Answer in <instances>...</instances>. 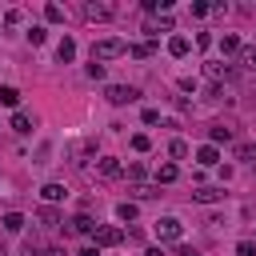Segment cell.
I'll use <instances>...</instances> for the list:
<instances>
[{"label": "cell", "instance_id": "1", "mask_svg": "<svg viewBox=\"0 0 256 256\" xmlns=\"http://www.w3.org/2000/svg\"><path fill=\"white\" fill-rule=\"evenodd\" d=\"M128 52V44L124 40H96L92 44V60L100 64V60H116V56H124Z\"/></svg>", "mask_w": 256, "mask_h": 256}, {"label": "cell", "instance_id": "2", "mask_svg": "<svg viewBox=\"0 0 256 256\" xmlns=\"http://www.w3.org/2000/svg\"><path fill=\"white\" fill-rule=\"evenodd\" d=\"M156 236H160V240H180V236H184V224H180L176 216H160V220H156Z\"/></svg>", "mask_w": 256, "mask_h": 256}, {"label": "cell", "instance_id": "3", "mask_svg": "<svg viewBox=\"0 0 256 256\" xmlns=\"http://www.w3.org/2000/svg\"><path fill=\"white\" fill-rule=\"evenodd\" d=\"M92 236H96V248H116V244H124V232L112 228V224H100Z\"/></svg>", "mask_w": 256, "mask_h": 256}, {"label": "cell", "instance_id": "4", "mask_svg": "<svg viewBox=\"0 0 256 256\" xmlns=\"http://www.w3.org/2000/svg\"><path fill=\"white\" fill-rule=\"evenodd\" d=\"M104 96H108V104H132V100H140V88H128V84H112Z\"/></svg>", "mask_w": 256, "mask_h": 256}, {"label": "cell", "instance_id": "5", "mask_svg": "<svg viewBox=\"0 0 256 256\" xmlns=\"http://www.w3.org/2000/svg\"><path fill=\"white\" fill-rule=\"evenodd\" d=\"M96 228H100V224H96V220H92V216H84V212H80V216H72V220H68V232H76V236H92V232H96Z\"/></svg>", "mask_w": 256, "mask_h": 256}, {"label": "cell", "instance_id": "6", "mask_svg": "<svg viewBox=\"0 0 256 256\" xmlns=\"http://www.w3.org/2000/svg\"><path fill=\"white\" fill-rule=\"evenodd\" d=\"M96 172H100L104 180H116L124 168H120V160H116V156H100V160H96Z\"/></svg>", "mask_w": 256, "mask_h": 256}, {"label": "cell", "instance_id": "7", "mask_svg": "<svg viewBox=\"0 0 256 256\" xmlns=\"http://www.w3.org/2000/svg\"><path fill=\"white\" fill-rule=\"evenodd\" d=\"M84 16H88V20H112L116 8H112V4H84Z\"/></svg>", "mask_w": 256, "mask_h": 256}, {"label": "cell", "instance_id": "8", "mask_svg": "<svg viewBox=\"0 0 256 256\" xmlns=\"http://www.w3.org/2000/svg\"><path fill=\"white\" fill-rule=\"evenodd\" d=\"M192 200L196 204H216V200H224V188H196Z\"/></svg>", "mask_w": 256, "mask_h": 256}, {"label": "cell", "instance_id": "9", "mask_svg": "<svg viewBox=\"0 0 256 256\" xmlns=\"http://www.w3.org/2000/svg\"><path fill=\"white\" fill-rule=\"evenodd\" d=\"M204 76H208V80H220V76H232V68L220 64V60H208V64H204Z\"/></svg>", "mask_w": 256, "mask_h": 256}, {"label": "cell", "instance_id": "10", "mask_svg": "<svg viewBox=\"0 0 256 256\" xmlns=\"http://www.w3.org/2000/svg\"><path fill=\"white\" fill-rule=\"evenodd\" d=\"M240 48H244V44H240L236 32H224V36H220V52H224V56H228V52H240Z\"/></svg>", "mask_w": 256, "mask_h": 256}, {"label": "cell", "instance_id": "11", "mask_svg": "<svg viewBox=\"0 0 256 256\" xmlns=\"http://www.w3.org/2000/svg\"><path fill=\"white\" fill-rule=\"evenodd\" d=\"M208 140H212V144H228V140H232V128H224V124H212V128H208Z\"/></svg>", "mask_w": 256, "mask_h": 256}, {"label": "cell", "instance_id": "12", "mask_svg": "<svg viewBox=\"0 0 256 256\" xmlns=\"http://www.w3.org/2000/svg\"><path fill=\"white\" fill-rule=\"evenodd\" d=\"M236 160H248V164H256V144H252V140H240V144H236Z\"/></svg>", "mask_w": 256, "mask_h": 256}, {"label": "cell", "instance_id": "13", "mask_svg": "<svg viewBox=\"0 0 256 256\" xmlns=\"http://www.w3.org/2000/svg\"><path fill=\"white\" fill-rule=\"evenodd\" d=\"M168 52H172L176 60H180V56H188V36H172V40H168Z\"/></svg>", "mask_w": 256, "mask_h": 256}, {"label": "cell", "instance_id": "14", "mask_svg": "<svg viewBox=\"0 0 256 256\" xmlns=\"http://www.w3.org/2000/svg\"><path fill=\"white\" fill-rule=\"evenodd\" d=\"M56 56H60V64H68V60L76 56V40H68V36H64V40H60V48H56Z\"/></svg>", "mask_w": 256, "mask_h": 256}, {"label": "cell", "instance_id": "15", "mask_svg": "<svg viewBox=\"0 0 256 256\" xmlns=\"http://www.w3.org/2000/svg\"><path fill=\"white\" fill-rule=\"evenodd\" d=\"M40 196H44L48 204H56V200H64V184H44V188H40Z\"/></svg>", "mask_w": 256, "mask_h": 256}, {"label": "cell", "instance_id": "16", "mask_svg": "<svg viewBox=\"0 0 256 256\" xmlns=\"http://www.w3.org/2000/svg\"><path fill=\"white\" fill-rule=\"evenodd\" d=\"M0 104H8V108H16V104H20V92H16L12 84H0Z\"/></svg>", "mask_w": 256, "mask_h": 256}, {"label": "cell", "instance_id": "17", "mask_svg": "<svg viewBox=\"0 0 256 256\" xmlns=\"http://www.w3.org/2000/svg\"><path fill=\"white\" fill-rule=\"evenodd\" d=\"M196 160H200V164H216V160H220V152H216V144H204V148L196 152Z\"/></svg>", "mask_w": 256, "mask_h": 256}, {"label": "cell", "instance_id": "18", "mask_svg": "<svg viewBox=\"0 0 256 256\" xmlns=\"http://www.w3.org/2000/svg\"><path fill=\"white\" fill-rule=\"evenodd\" d=\"M176 180V164H160L156 168V184H172Z\"/></svg>", "mask_w": 256, "mask_h": 256}, {"label": "cell", "instance_id": "19", "mask_svg": "<svg viewBox=\"0 0 256 256\" xmlns=\"http://www.w3.org/2000/svg\"><path fill=\"white\" fill-rule=\"evenodd\" d=\"M40 224H44V228H56V224H60V212H56L52 204H48V208H40Z\"/></svg>", "mask_w": 256, "mask_h": 256}, {"label": "cell", "instance_id": "20", "mask_svg": "<svg viewBox=\"0 0 256 256\" xmlns=\"http://www.w3.org/2000/svg\"><path fill=\"white\" fill-rule=\"evenodd\" d=\"M236 56H240V68H248V72H256V48H240Z\"/></svg>", "mask_w": 256, "mask_h": 256}, {"label": "cell", "instance_id": "21", "mask_svg": "<svg viewBox=\"0 0 256 256\" xmlns=\"http://www.w3.org/2000/svg\"><path fill=\"white\" fill-rule=\"evenodd\" d=\"M0 224H4L8 232H20V228H24V216H20V212H8V216H4Z\"/></svg>", "mask_w": 256, "mask_h": 256}, {"label": "cell", "instance_id": "22", "mask_svg": "<svg viewBox=\"0 0 256 256\" xmlns=\"http://www.w3.org/2000/svg\"><path fill=\"white\" fill-rule=\"evenodd\" d=\"M12 128H16L20 136H24V132H32V120H28L24 112H16V116H12Z\"/></svg>", "mask_w": 256, "mask_h": 256}, {"label": "cell", "instance_id": "23", "mask_svg": "<svg viewBox=\"0 0 256 256\" xmlns=\"http://www.w3.org/2000/svg\"><path fill=\"white\" fill-rule=\"evenodd\" d=\"M128 52H132L136 60H148V56H152V40H148V44H132Z\"/></svg>", "mask_w": 256, "mask_h": 256}, {"label": "cell", "instance_id": "24", "mask_svg": "<svg viewBox=\"0 0 256 256\" xmlns=\"http://www.w3.org/2000/svg\"><path fill=\"white\" fill-rule=\"evenodd\" d=\"M44 16H48L52 24H60V20H64V8H60V4H48V8H44Z\"/></svg>", "mask_w": 256, "mask_h": 256}, {"label": "cell", "instance_id": "25", "mask_svg": "<svg viewBox=\"0 0 256 256\" xmlns=\"http://www.w3.org/2000/svg\"><path fill=\"white\" fill-rule=\"evenodd\" d=\"M132 148H136V152H148V148H152V140H148L144 132H136V136H132Z\"/></svg>", "mask_w": 256, "mask_h": 256}, {"label": "cell", "instance_id": "26", "mask_svg": "<svg viewBox=\"0 0 256 256\" xmlns=\"http://www.w3.org/2000/svg\"><path fill=\"white\" fill-rule=\"evenodd\" d=\"M116 216H120V220H136V204H128V200H124V204L116 208Z\"/></svg>", "mask_w": 256, "mask_h": 256}, {"label": "cell", "instance_id": "27", "mask_svg": "<svg viewBox=\"0 0 256 256\" xmlns=\"http://www.w3.org/2000/svg\"><path fill=\"white\" fill-rule=\"evenodd\" d=\"M236 256H256V240H240L236 244Z\"/></svg>", "mask_w": 256, "mask_h": 256}, {"label": "cell", "instance_id": "28", "mask_svg": "<svg viewBox=\"0 0 256 256\" xmlns=\"http://www.w3.org/2000/svg\"><path fill=\"white\" fill-rule=\"evenodd\" d=\"M44 36H48V32H44L40 24H32V28H28V40H32V44H44Z\"/></svg>", "mask_w": 256, "mask_h": 256}, {"label": "cell", "instance_id": "29", "mask_svg": "<svg viewBox=\"0 0 256 256\" xmlns=\"http://www.w3.org/2000/svg\"><path fill=\"white\" fill-rule=\"evenodd\" d=\"M168 152H172V156H188V144H184V140H172Z\"/></svg>", "mask_w": 256, "mask_h": 256}, {"label": "cell", "instance_id": "30", "mask_svg": "<svg viewBox=\"0 0 256 256\" xmlns=\"http://www.w3.org/2000/svg\"><path fill=\"white\" fill-rule=\"evenodd\" d=\"M88 76H92V80H104V64L92 60V64H88Z\"/></svg>", "mask_w": 256, "mask_h": 256}, {"label": "cell", "instance_id": "31", "mask_svg": "<svg viewBox=\"0 0 256 256\" xmlns=\"http://www.w3.org/2000/svg\"><path fill=\"white\" fill-rule=\"evenodd\" d=\"M76 256H100V248H96V244H88V248H80Z\"/></svg>", "mask_w": 256, "mask_h": 256}, {"label": "cell", "instance_id": "32", "mask_svg": "<svg viewBox=\"0 0 256 256\" xmlns=\"http://www.w3.org/2000/svg\"><path fill=\"white\" fill-rule=\"evenodd\" d=\"M44 256H64V252H60V248H48V252H44Z\"/></svg>", "mask_w": 256, "mask_h": 256}, {"label": "cell", "instance_id": "33", "mask_svg": "<svg viewBox=\"0 0 256 256\" xmlns=\"http://www.w3.org/2000/svg\"><path fill=\"white\" fill-rule=\"evenodd\" d=\"M252 172H256V164H252Z\"/></svg>", "mask_w": 256, "mask_h": 256}]
</instances>
